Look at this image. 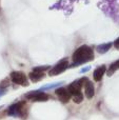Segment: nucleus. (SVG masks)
<instances>
[{
	"label": "nucleus",
	"mask_w": 119,
	"mask_h": 120,
	"mask_svg": "<svg viewBox=\"0 0 119 120\" xmlns=\"http://www.w3.org/2000/svg\"><path fill=\"white\" fill-rule=\"evenodd\" d=\"M72 59H73V63L70 68H75L80 64H84L94 60V51L88 45H81L74 52Z\"/></svg>",
	"instance_id": "nucleus-1"
},
{
	"label": "nucleus",
	"mask_w": 119,
	"mask_h": 120,
	"mask_svg": "<svg viewBox=\"0 0 119 120\" xmlns=\"http://www.w3.org/2000/svg\"><path fill=\"white\" fill-rule=\"evenodd\" d=\"M7 115L13 117H20V118H25L26 117V111H25V102L19 101L17 103H14L8 108Z\"/></svg>",
	"instance_id": "nucleus-2"
},
{
	"label": "nucleus",
	"mask_w": 119,
	"mask_h": 120,
	"mask_svg": "<svg viewBox=\"0 0 119 120\" xmlns=\"http://www.w3.org/2000/svg\"><path fill=\"white\" fill-rule=\"evenodd\" d=\"M67 68H69V60H67V58H63L59 62H57V63L48 71V75H50V76H57V75L63 73Z\"/></svg>",
	"instance_id": "nucleus-3"
},
{
	"label": "nucleus",
	"mask_w": 119,
	"mask_h": 120,
	"mask_svg": "<svg viewBox=\"0 0 119 120\" xmlns=\"http://www.w3.org/2000/svg\"><path fill=\"white\" fill-rule=\"evenodd\" d=\"M88 81H89V79L86 78V77H82V78L78 79V80L73 81V82L67 86V90L70 91L72 96L76 95V94H78V93H81V89L86 85V83L88 82Z\"/></svg>",
	"instance_id": "nucleus-4"
},
{
	"label": "nucleus",
	"mask_w": 119,
	"mask_h": 120,
	"mask_svg": "<svg viewBox=\"0 0 119 120\" xmlns=\"http://www.w3.org/2000/svg\"><path fill=\"white\" fill-rule=\"evenodd\" d=\"M10 78L15 84H19L22 85V86H27L29 85V80H27L26 75L22 72H17V71L12 72L10 75Z\"/></svg>",
	"instance_id": "nucleus-5"
},
{
	"label": "nucleus",
	"mask_w": 119,
	"mask_h": 120,
	"mask_svg": "<svg viewBox=\"0 0 119 120\" xmlns=\"http://www.w3.org/2000/svg\"><path fill=\"white\" fill-rule=\"evenodd\" d=\"M25 98L27 99L32 100V101H39V102H42V101H46L48 100V95L44 92H40L39 90L38 91H33V92H30L25 95Z\"/></svg>",
	"instance_id": "nucleus-6"
},
{
	"label": "nucleus",
	"mask_w": 119,
	"mask_h": 120,
	"mask_svg": "<svg viewBox=\"0 0 119 120\" xmlns=\"http://www.w3.org/2000/svg\"><path fill=\"white\" fill-rule=\"evenodd\" d=\"M55 93H56L58 99L62 103H67L70 101V99L72 98V95L70 93V91L67 90V87H57Z\"/></svg>",
	"instance_id": "nucleus-7"
},
{
	"label": "nucleus",
	"mask_w": 119,
	"mask_h": 120,
	"mask_svg": "<svg viewBox=\"0 0 119 120\" xmlns=\"http://www.w3.org/2000/svg\"><path fill=\"white\" fill-rule=\"evenodd\" d=\"M84 94H86V97L88 99H92L95 95V86L93 84L92 81L89 80L88 82L84 85Z\"/></svg>",
	"instance_id": "nucleus-8"
},
{
	"label": "nucleus",
	"mask_w": 119,
	"mask_h": 120,
	"mask_svg": "<svg viewBox=\"0 0 119 120\" xmlns=\"http://www.w3.org/2000/svg\"><path fill=\"white\" fill-rule=\"evenodd\" d=\"M105 72H107V66L105 65L98 66V68L94 71V73H93V78H94V80L100 81L101 79L103 78V75L105 74Z\"/></svg>",
	"instance_id": "nucleus-9"
},
{
	"label": "nucleus",
	"mask_w": 119,
	"mask_h": 120,
	"mask_svg": "<svg viewBox=\"0 0 119 120\" xmlns=\"http://www.w3.org/2000/svg\"><path fill=\"white\" fill-rule=\"evenodd\" d=\"M44 77H45V75H44V73H42V72H34V71H32V72L29 74L30 80H31L32 82H34V83L42 80Z\"/></svg>",
	"instance_id": "nucleus-10"
},
{
	"label": "nucleus",
	"mask_w": 119,
	"mask_h": 120,
	"mask_svg": "<svg viewBox=\"0 0 119 120\" xmlns=\"http://www.w3.org/2000/svg\"><path fill=\"white\" fill-rule=\"evenodd\" d=\"M112 45H113V43H112V42L102 43V44H99V45H97L96 50H97V52H98L99 54H105V53H107L108 51H109L110 49L112 48Z\"/></svg>",
	"instance_id": "nucleus-11"
},
{
	"label": "nucleus",
	"mask_w": 119,
	"mask_h": 120,
	"mask_svg": "<svg viewBox=\"0 0 119 120\" xmlns=\"http://www.w3.org/2000/svg\"><path fill=\"white\" fill-rule=\"evenodd\" d=\"M63 83H64L63 81H60V82H55V83H50V84H45V85H43V86L40 87L39 91L44 92V91H48V90H52V89H54V87H59V86H61Z\"/></svg>",
	"instance_id": "nucleus-12"
},
{
	"label": "nucleus",
	"mask_w": 119,
	"mask_h": 120,
	"mask_svg": "<svg viewBox=\"0 0 119 120\" xmlns=\"http://www.w3.org/2000/svg\"><path fill=\"white\" fill-rule=\"evenodd\" d=\"M117 70H119V60H116L115 62H113V63L110 65V68H108V71H107L108 76L109 77L112 76V75H113Z\"/></svg>",
	"instance_id": "nucleus-13"
},
{
	"label": "nucleus",
	"mask_w": 119,
	"mask_h": 120,
	"mask_svg": "<svg viewBox=\"0 0 119 120\" xmlns=\"http://www.w3.org/2000/svg\"><path fill=\"white\" fill-rule=\"evenodd\" d=\"M72 98H73V101L75 102L76 104L81 103L82 100H83V94H82V93H78V94H76V95L72 96Z\"/></svg>",
	"instance_id": "nucleus-14"
},
{
	"label": "nucleus",
	"mask_w": 119,
	"mask_h": 120,
	"mask_svg": "<svg viewBox=\"0 0 119 120\" xmlns=\"http://www.w3.org/2000/svg\"><path fill=\"white\" fill-rule=\"evenodd\" d=\"M50 71L51 70V66L50 65H43V66H36V68H33V71L34 72H42V73H44L45 71Z\"/></svg>",
	"instance_id": "nucleus-15"
},
{
	"label": "nucleus",
	"mask_w": 119,
	"mask_h": 120,
	"mask_svg": "<svg viewBox=\"0 0 119 120\" xmlns=\"http://www.w3.org/2000/svg\"><path fill=\"white\" fill-rule=\"evenodd\" d=\"M8 84H10V80H8V79H4V80H2L1 82H0V89L5 90V87H7Z\"/></svg>",
	"instance_id": "nucleus-16"
},
{
	"label": "nucleus",
	"mask_w": 119,
	"mask_h": 120,
	"mask_svg": "<svg viewBox=\"0 0 119 120\" xmlns=\"http://www.w3.org/2000/svg\"><path fill=\"white\" fill-rule=\"evenodd\" d=\"M113 45L115 46V49H117V50H119V37H118V38H116V39H115V41H114Z\"/></svg>",
	"instance_id": "nucleus-17"
},
{
	"label": "nucleus",
	"mask_w": 119,
	"mask_h": 120,
	"mask_svg": "<svg viewBox=\"0 0 119 120\" xmlns=\"http://www.w3.org/2000/svg\"><path fill=\"white\" fill-rule=\"evenodd\" d=\"M91 70V66H86V68H81V71H80V73H86V72H89V71Z\"/></svg>",
	"instance_id": "nucleus-18"
},
{
	"label": "nucleus",
	"mask_w": 119,
	"mask_h": 120,
	"mask_svg": "<svg viewBox=\"0 0 119 120\" xmlns=\"http://www.w3.org/2000/svg\"><path fill=\"white\" fill-rule=\"evenodd\" d=\"M5 93H6V91H5L4 89H0V96H1V95H4Z\"/></svg>",
	"instance_id": "nucleus-19"
}]
</instances>
